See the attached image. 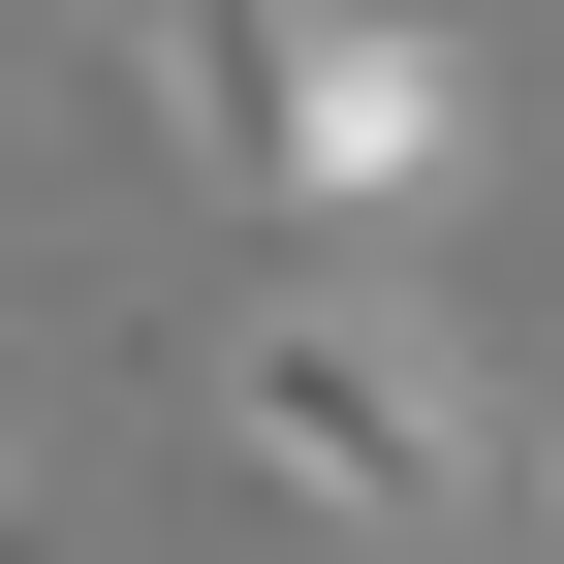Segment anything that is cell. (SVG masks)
Here are the masks:
<instances>
[{
    "instance_id": "obj_1",
    "label": "cell",
    "mask_w": 564,
    "mask_h": 564,
    "mask_svg": "<svg viewBox=\"0 0 564 564\" xmlns=\"http://www.w3.org/2000/svg\"><path fill=\"white\" fill-rule=\"evenodd\" d=\"M220 440H251V502H314L345 564H470L502 533V408H470V314L408 251H282L251 314H220Z\"/></svg>"
},
{
    "instance_id": "obj_2",
    "label": "cell",
    "mask_w": 564,
    "mask_h": 564,
    "mask_svg": "<svg viewBox=\"0 0 564 564\" xmlns=\"http://www.w3.org/2000/svg\"><path fill=\"white\" fill-rule=\"evenodd\" d=\"M251 188H282L314 251H408V220L470 188V63H440V32H282V63H251Z\"/></svg>"
},
{
    "instance_id": "obj_3",
    "label": "cell",
    "mask_w": 564,
    "mask_h": 564,
    "mask_svg": "<svg viewBox=\"0 0 564 564\" xmlns=\"http://www.w3.org/2000/svg\"><path fill=\"white\" fill-rule=\"evenodd\" d=\"M251 63H282V32H126V126H158L188 188H251Z\"/></svg>"
},
{
    "instance_id": "obj_4",
    "label": "cell",
    "mask_w": 564,
    "mask_h": 564,
    "mask_svg": "<svg viewBox=\"0 0 564 564\" xmlns=\"http://www.w3.org/2000/svg\"><path fill=\"white\" fill-rule=\"evenodd\" d=\"M533 564H564V470H533Z\"/></svg>"
},
{
    "instance_id": "obj_5",
    "label": "cell",
    "mask_w": 564,
    "mask_h": 564,
    "mask_svg": "<svg viewBox=\"0 0 564 564\" xmlns=\"http://www.w3.org/2000/svg\"><path fill=\"white\" fill-rule=\"evenodd\" d=\"M0 564H32V533H0Z\"/></svg>"
}]
</instances>
